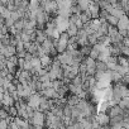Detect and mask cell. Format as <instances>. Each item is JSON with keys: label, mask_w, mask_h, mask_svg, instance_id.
I'll use <instances>...</instances> for the list:
<instances>
[{"label": "cell", "mask_w": 129, "mask_h": 129, "mask_svg": "<svg viewBox=\"0 0 129 129\" xmlns=\"http://www.w3.org/2000/svg\"><path fill=\"white\" fill-rule=\"evenodd\" d=\"M116 28L119 30V33L123 36V37H126V33H128V29H129V17L128 15H123L118 24H116Z\"/></svg>", "instance_id": "cell-3"}, {"label": "cell", "mask_w": 129, "mask_h": 129, "mask_svg": "<svg viewBox=\"0 0 129 129\" xmlns=\"http://www.w3.org/2000/svg\"><path fill=\"white\" fill-rule=\"evenodd\" d=\"M121 81H123V84H125L126 86H129V74L124 75V76H123V79H121Z\"/></svg>", "instance_id": "cell-15"}, {"label": "cell", "mask_w": 129, "mask_h": 129, "mask_svg": "<svg viewBox=\"0 0 129 129\" xmlns=\"http://www.w3.org/2000/svg\"><path fill=\"white\" fill-rule=\"evenodd\" d=\"M8 2H9V0H0V5L4 7V5H7V4H8Z\"/></svg>", "instance_id": "cell-16"}, {"label": "cell", "mask_w": 129, "mask_h": 129, "mask_svg": "<svg viewBox=\"0 0 129 129\" xmlns=\"http://www.w3.org/2000/svg\"><path fill=\"white\" fill-rule=\"evenodd\" d=\"M69 42H70V37L66 32H63L59 34V37L56 39L54 42V47H56V51L62 53L67 49V46H69Z\"/></svg>", "instance_id": "cell-1"}, {"label": "cell", "mask_w": 129, "mask_h": 129, "mask_svg": "<svg viewBox=\"0 0 129 129\" xmlns=\"http://www.w3.org/2000/svg\"><path fill=\"white\" fill-rule=\"evenodd\" d=\"M41 101H42V96L38 95V94H36V92H33V94L28 98V103H27V105L34 110V109H38V108H39Z\"/></svg>", "instance_id": "cell-5"}, {"label": "cell", "mask_w": 129, "mask_h": 129, "mask_svg": "<svg viewBox=\"0 0 129 129\" xmlns=\"http://www.w3.org/2000/svg\"><path fill=\"white\" fill-rule=\"evenodd\" d=\"M128 64H129V58H128Z\"/></svg>", "instance_id": "cell-19"}, {"label": "cell", "mask_w": 129, "mask_h": 129, "mask_svg": "<svg viewBox=\"0 0 129 129\" xmlns=\"http://www.w3.org/2000/svg\"><path fill=\"white\" fill-rule=\"evenodd\" d=\"M2 104L4 105V108H10V106H14V104H15V99L9 94V92H5L4 94V96H3V99H2Z\"/></svg>", "instance_id": "cell-10"}, {"label": "cell", "mask_w": 129, "mask_h": 129, "mask_svg": "<svg viewBox=\"0 0 129 129\" xmlns=\"http://www.w3.org/2000/svg\"><path fill=\"white\" fill-rule=\"evenodd\" d=\"M98 129H110V128H109V126L106 125V126H99Z\"/></svg>", "instance_id": "cell-17"}, {"label": "cell", "mask_w": 129, "mask_h": 129, "mask_svg": "<svg viewBox=\"0 0 129 129\" xmlns=\"http://www.w3.org/2000/svg\"><path fill=\"white\" fill-rule=\"evenodd\" d=\"M95 119H96V123L100 125V126H106L110 124V116L108 113H103V111H99L96 115H95Z\"/></svg>", "instance_id": "cell-6"}, {"label": "cell", "mask_w": 129, "mask_h": 129, "mask_svg": "<svg viewBox=\"0 0 129 129\" xmlns=\"http://www.w3.org/2000/svg\"><path fill=\"white\" fill-rule=\"evenodd\" d=\"M48 37H47V34H46V32H42V30H38V32H36V42L37 43H39V44H42L46 39H47Z\"/></svg>", "instance_id": "cell-12"}, {"label": "cell", "mask_w": 129, "mask_h": 129, "mask_svg": "<svg viewBox=\"0 0 129 129\" xmlns=\"http://www.w3.org/2000/svg\"><path fill=\"white\" fill-rule=\"evenodd\" d=\"M79 28L75 25V24H72V23H70V25H69V28H67V30H66V33L69 34V37L70 38H72V37H76L77 36V33H79Z\"/></svg>", "instance_id": "cell-11"}, {"label": "cell", "mask_w": 129, "mask_h": 129, "mask_svg": "<svg viewBox=\"0 0 129 129\" xmlns=\"http://www.w3.org/2000/svg\"><path fill=\"white\" fill-rule=\"evenodd\" d=\"M105 19H106V23H108L109 25H114V27H116V24H118V22H119V19H118L116 17L111 15V14H108V15L105 17Z\"/></svg>", "instance_id": "cell-14"}, {"label": "cell", "mask_w": 129, "mask_h": 129, "mask_svg": "<svg viewBox=\"0 0 129 129\" xmlns=\"http://www.w3.org/2000/svg\"><path fill=\"white\" fill-rule=\"evenodd\" d=\"M53 22H54L56 28L58 29L59 33L66 32L67 28H69V25H70V19H69V18H64V17H61V15H58Z\"/></svg>", "instance_id": "cell-2"}, {"label": "cell", "mask_w": 129, "mask_h": 129, "mask_svg": "<svg viewBox=\"0 0 129 129\" xmlns=\"http://www.w3.org/2000/svg\"><path fill=\"white\" fill-rule=\"evenodd\" d=\"M17 79H18L19 84H29V82L32 81V75H30V72H29V71L22 70V71L18 74Z\"/></svg>", "instance_id": "cell-7"}, {"label": "cell", "mask_w": 129, "mask_h": 129, "mask_svg": "<svg viewBox=\"0 0 129 129\" xmlns=\"http://www.w3.org/2000/svg\"><path fill=\"white\" fill-rule=\"evenodd\" d=\"M42 9H43L44 12H47V13H57V10H58V4H57L56 0H49L46 5L42 7Z\"/></svg>", "instance_id": "cell-9"}, {"label": "cell", "mask_w": 129, "mask_h": 129, "mask_svg": "<svg viewBox=\"0 0 129 129\" xmlns=\"http://www.w3.org/2000/svg\"><path fill=\"white\" fill-rule=\"evenodd\" d=\"M87 12H89V14H90L91 19H98V18L100 17V12H101L99 3H95V2H90Z\"/></svg>", "instance_id": "cell-4"}, {"label": "cell", "mask_w": 129, "mask_h": 129, "mask_svg": "<svg viewBox=\"0 0 129 129\" xmlns=\"http://www.w3.org/2000/svg\"><path fill=\"white\" fill-rule=\"evenodd\" d=\"M71 2H72V3H74V2H77V0H71Z\"/></svg>", "instance_id": "cell-18"}, {"label": "cell", "mask_w": 129, "mask_h": 129, "mask_svg": "<svg viewBox=\"0 0 129 129\" xmlns=\"http://www.w3.org/2000/svg\"><path fill=\"white\" fill-rule=\"evenodd\" d=\"M39 59H41V64H42L43 69H46V67H48V66H51V64H52V59H51V57L48 54L39 57Z\"/></svg>", "instance_id": "cell-13"}, {"label": "cell", "mask_w": 129, "mask_h": 129, "mask_svg": "<svg viewBox=\"0 0 129 129\" xmlns=\"http://www.w3.org/2000/svg\"><path fill=\"white\" fill-rule=\"evenodd\" d=\"M17 64H18V58H17L15 56L7 58V70H8L9 74H14Z\"/></svg>", "instance_id": "cell-8"}]
</instances>
